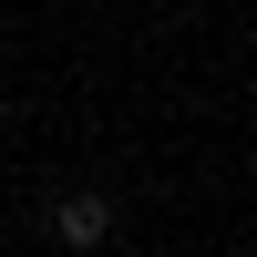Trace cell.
<instances>
[{
	"label": "cell",
	"mask_w": 257,
	"mask_h": 257,
	"mask_svg": "<svg viewBox=\"0 0 257 257\" xmlns=\"http://www.w3.org/2000/svg\"><path fill=\"white\" fill-rule=\"evenodd\" d=\"M41 226H52L72 257H93V247H113V196H103V185H72V196H52Z\"/></svg>",
	"instance_id": "1"
}]
</instances>
